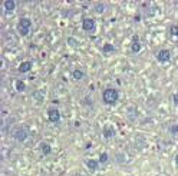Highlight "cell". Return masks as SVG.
I'll list each match as a JSON object with an SVG mask.
<instances>
[{
	"mask_svg": "<svg viewBox=\"0 0 178 176\" xmlns=\"http://www.w3.org/2000/svg\"><path fill=\"white\" fill-rule=\"evenodd\" d=\"M118 99H119V92L116 89H113V87H106L105 90L102 92V100L108 106L116 104Z\"/></svg>",
	"mask_w": 178,
	"mask_h": 176,
	"instance_id": "1",
	"label": "cell"
},
{
	"mask_svg": "<svg viewBox=\"0 0 178 176\" xmlns=\"http://www.w3.org/2000/svg\"><path fill=\"white\" fill-rule=\"evenodd\" d=\"M30 27H32V20L29 17H20L19 23H17V30H19V33L22 36H27Z\"/></svg>",
	"mask_w": 178,
	"mask_h": 176,
	"instance_id": "2",
	"label": "cell"
},
{
	"mask_svg": "<svg viewBox=\"0 0 178 176\" xmlns=\"http://www.w3.org/2000/svg\"><path fill=\"white\" fill-rule=\"evenodd\" d=\"M12 136H13L14 140H17V142H25L27 137H29V132H27L26 128H22V126H19V128L13 129V132H12Z\"/></svg>",
	"mask_w": 178,
	"mask_h": 176,
	"instance_id": "3",
	"label": "cell"
},
{
	"mask_svg": "<svg viewBox=\"0 0 178 176\" xmlns=\"http://www.w3.org/2000/svg\"><path fill=\"white\" fill-rule=\"evenodd\" d=\"M155 57H157V60H158L159 63H167V62L171 60V52L168 49H161V50L157 52Z\"/></svg>",
	"mask_w": 178,
	"mask_h": 176,
	"instance_id": "4",
	"label": "cell"
},
{
	"mask_svg": "<svg viewBox=\"0 0 178 176\" xmlns=\"http://www.w3.org/2000/svg\"><path fill=\"white\" fill-rule=\"evenodd\" d=\"M47 119L50 123H58L60 120V112L58 107H49L47 109Z\"/></svg>",
	"mask_w": 178,
	"mask_h": 176,
	"instance_id": "5",
	"label": "cell"
},
{
	"mask_svg": "<svg viewBox=\"0 0 178 176\" xmlns=\"http://www.w3.org/2000/svg\"><path fill=\"white\" fill-rule=\"evenodd\" d=\"M95 27H96V23H95V20L92 17H85V19L82 20V29L86 33L95 32Z\"/></svg>",
	"mask_w": 178,
	"mask_h": 176,
	"instance_id": "6",
	"label": "cell"
},
{
	"mask_svg": "<svg viewBox=\"0 0 178 176\" xmlns=\"http://www.w3.org/2000/svg\"><path fill=\"white\" fill-rule=\"evenodd\" d=\"M102 135H104V137H105L106 140L112 139V137L115 136V129H113V126L105 125V126H104V131H102Z\"/></svg>",
	"mask_w": 178,
	"mask_h": 176,
	"instance_id": "7",
	"label": "cell"
},
{
	"mask_svg": "<svg viewBox=\"0 0 178 176\" xmlns=\"http://www.w3.org/2000/svg\"><path fill=\"white\" fill-rule=\"evenodd\" d=\"M32 67H33L32 62L25 60V62H22V63L19 65V72L20 73H27V72H30V70H32Z\"/></svg>",
	"mask_w": 178,
	"mask_h": 176,
	"instance_id": "8",
	"label": "cell"
},
{
	"mask_svg": "<svg viewBox=\"0 0 178 176\" xmlns=\"http://www.w3.org/2000/svg\"><path fill=\"white\" fill-rule=\"evenodd\" d=\"M85 165L88 166V169L89 170H92V172H96L99 168V160H95V159H86L85 160Z\"/></svg>",
	"mask_w": 178,
	"mask_h": 176,
	"instance_id": "9",
	"label": "cell"
},
{
	"mask_svg": "<svg viewBox=\"0 0 178 176\" xmlns=\"http://www.w3.org/2000/svg\"><path fill=\"white\" fill-rule=\"evenodd\" d=\"M72 78L75 79V80H82V79L85 78V70H83V67H76V69H73Z\"/></svg>",
	"mask_w": 178,
	"mask_h": 176,
	"instance_id": "10",
	"label": "cell"
},
{
	"mask_svg": "<svg viewBox=\"0 0 178 176\" xmlns=\"http://www.w3.org/2000/svg\"><path fill=\"white\" fill-rule=\"evenodd\" d=\"M3 9H5L6 13L13 12L14 9H16V1H14V0H5V1H3Z\"/></svg>",
	"mask_w": 178,
	"mask_h": 176,
	"instance_id": "11",
	"label": "cell"
},
{
	"mask_svg": "<svg viewBox=\"0 0 178 176\" xmlns=\"http://www.w3.org/2000/svg\"><path fill=\"white\" fill-rule=\"evenodd\" d=\"M141 42H139V39H138V36H134L132 37V43H131V50H132V53H138L139 50H141Z\"/></svg>",
	"mask_w": 178,
	"mask_h": 176,
	"instance_id": "12",
	"label": "cell"
},
{
	"mask_svg": "<svg viewBox=\"0 0 178 176\" xmlns=\"http://www.w3.org/2000/svg\"><path fill=\"white\" fill-rule=\"evenodd\" d=\"M40 150H42V153L46 156V155H50V152H52V148H50V145L46 143V142H43V143L40 145Z\"/></svg>",
	"mask_w": 178,
	"mask_h": 176,
	"instance_id": "13",
	"label": "cell"
},
{
	"mask_svg": "<svg viewBox=\"0 0 178 176\" xmlns=\"http://www.w3.org/2000/svg\"><path fill=\"white\" fill-rule=\"evenodd\" d=\"M102 50H104V53L115 52V46H113L112 43H105V45L102 46Z\"/></svg>",
	"mask_w": 178,
	"mask_h": 176,
	"instance_id": "14",
	"label": "cell"
},
{
	"mask_svg": "<svg viewBox=\"0 0 178 176\" xmlns=\"http://www.w3.org/2000/svg\"><path fill=\"white\" fill-rule=\"evenodd\" d=\"M14 86H16V90L17 92H23L26 89V85H25L23 80H16V82H14Z\"/></svg>",
	"mask_w": 178,
	"mask_h": 176,
	"instance_id": "15",
	"label": "cell"
},
{
	"mask_svg": "<svg viewBox=\"0 0 178 176\" xmlns=\"http://www.w3.org/2000/svg\"><path fill=\"white\" fill-rule=\"evenodd\" d=\"M108 159H109V155L106 153V152H102L101 155H99V163H106L108 162Z\"/></svg>",
	"mask_w": 178,
	"mask_h": 176,
	"instance_id": "16",
	"label": "cell"
},
{
	"mask_svg": "<svg viewBox=\"0 0 178 176\" xmlns=\"http://www.w3.org/2000/svg\"><path fill=\"white\" fill-rule=\"evenodd\" d=\"M170 133H171V135H177L178 133V125H172V126H170Z\"/></svg>",
	"mask_w": 178,
	"mask_h": 176,
	"instance_id": "17",
	"label": "cell"
},
{
	"mask_svg": "<svg viewBox=\"0 0 178 176\" xmlns=\"http://www.w3.org/2000/svg\"><path fill=\"white\" fill-rule=\"evenodd\" d=\"M95 9H96V13H104V10H105V4H96L95 6Z\"/></svg>",
	"mask_w": 178,
	"mask_h": 176,
	"instance_id": "18",
	"label": "cell"
},
{
	"mask_svg": "<svg viewBox=\"0 0 178 176\" xmlns=\"http://www.w3.org/2000/svg\"><path fill=\"white\" fill-rule=\"evenodd\" d=\"M170 33H171V36H177V33H178V26H171L170 27Z\"/></svg>",
	"mask_w": 178,
	"mask_h": 176,
	"instance_id": "19",
	"label": "cell"
},
{
	"mask_svg": "<svg viewBox=\"0 0 178 176\" xmlns=\"http://www.w3.org/2000/svg\"><path fill=\"white\" fill-rule=\"evenodd\" d=\"M172 103L178 106V92H175V93L172 95Z\"/></svg>",
	"mask_w": 178,
	"mask_h": 176,
	"instance_id": "20",
	"label": "cell"
},
{
	"mask_svg": "<svg viewBox=\"0 0 178 176\" xmlns=\"http://www.w3.org/2000/svg\"><path fill=\"white\" fill-rule=\"evenodd\" d=\"M174 162H175V165H177V166H178V153H177V155H175V157H174Z\"/></svg>",
	"mask_w": 178,
	"mask_h": 176,
	"instance_id": "21",
	"label": "cell"
},
{
	"mask_svg": "<svg viewBox=\"0 0 178 176\" xmlns=\"http://www.w3.org/2000/svg\"><path fill=\"white\" fill-rule=\"evenodd\" d=\"M175 37H177V39H178V33H177V36H175Z\"/></svg>",
	"mask_w": 178,
	"mask_h": 176,
	"instance_id": "22",
	"label": "cell"
}]
</instances>
